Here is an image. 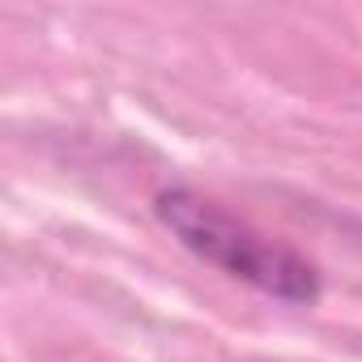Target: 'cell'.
<instances>
[{"mask_svg": "<svg viewBox=\"0 0 362 362\" xmlns=\"http://www.w3.org/2000/svg\"><path fill=\"white\" fill-rule=\"evenodd\" d=\"M153 218L201 264L260 290L264 298H277L286 307H311L324 294V277L315 260H307L290 243L260 235L252 222L235 218L230 209H222L218 201H209L188 184L162 188L153 197Z\"/></svg>", "mask_w": 362, "mask_h": 362, "instance_id": "1", "label": "cell"}]
</instances>
